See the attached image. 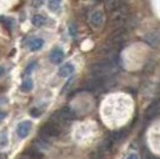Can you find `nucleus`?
Instances as JSON below:
<instances>
[{"label":"nucleus","instance_id":"obj_1","mask_svg":"<svg viewBox=\"0 0 160 159\" xmlns=\"http://www.w3.org/2000/svg\"><path fill=\"white\" fill-rule=\"evenodd\" d=\"M116 67V62L113 58H108L96 62L91 66V75L92 78H108Z\"/></svg>","mask_w":160,"mask_h":159},{"label":"nucleus","instance_id":"obj_2","mask_svg":"<svg viewBox=\"0 0 160 159\" xmlns=\"http://www.w3.org/2000/svg\"><path fill=\"white\" fill-rule=\"evenodd\" d=\"M61 133L60 126L58 125V122L52 121V122H48L44 126L41 128V134L46 138H55L58 136Z\"/></svg>","mask_w":160,"mask_h":159},{"label":"nucleus","instance_id":"obj_3","mask_svg":"<svg viewBox=\"0 0 160 159\" xmlns=\"http://www.w3.org/2000/svg\"><path fill=\"white\" fill-rule=\"evenodd\" d=\"M54 119H56L60 122H69L75 119V113L71 108H63L59 111H56L54 115Z\"/></svg>","mask_w":160,"mask_h":159},{"label":"nucleus","instance_id":"obj_4","mask_svg":"<svg viewBox=\"0 0 160 159\" xmlns=\"http://www.w3.org/2000/svg\"><path fill=\"white\" fill-rule=\"evenodd\" d=\"M143 41L146 42L147 46L152 47V48H157L160 44V33L159 31H151L145 35Z\"/></svg>","mask_w":160,"mask_h":159},{"label":"nucleus","instance_id":"obj_5","mask_svg":"<svg viewBox=\"0 0 160 159\" xmlns=\"http://www.w3.org/2000/svg\"><path fill=\"white\" fill-rule=\"evenodd\" d=\"M31 127H32V123H31V121H23V122H20L19 125L17 126V129H16V132H17V135L19 136L20 139H24V138H27L28 135L30 134Z\"/></svg>","mask_w":160,"mask_h":159},{"label":"nucleus","instance_id":"obj_6","mask_svg":"<svg viewBox=\"0 0 160 159\" xmlns=\"http://www.w3.org/2000/svg\"><path fill=\"white\" fill-rule=\"evenodd\" d=\"M104 23V13L100 10H96L90 14V24L93 28H100Z\"/></svg>","mask_w":160,"mask_h":159},{"label":"nucleus","instance_id":"obj_7","mask_svg":"<svg viewBox=\"0 0 160 159\" xmlns=\"http://www.w3.org/2000/svg\"><path fill=\"white\" fill-rule=\"evenodd\" d=\"M159 106H160V98H157L155 100H153L149 106L147 108V111H146V119H152L154 117L157 113L159 111Z\"/></svg>","mask_w":160,"mask_h":159},{"label":"nucleus","instance_id":"obj_8","mask_svg":"<svg viewBox=\"0 0 160 159\" xmlns=\"http://www.w3.org/2000/svg\"><path fill=\"white\" fill-rule=\"evenodd\" d=\"M74 73V66L72 64H65L60 67L59 69V75L62 78H67V77H71Z\"/></svg>","mask_w":160,"mask_h":159},{"label":"nucleus","instance_id":"obj_9","mask_svg":"<svg viewBox=\"0 0 160 159\" xmlns=\"http://www.w3.org/2000/svg\"><path fill=\"white\" fill-rule=\"evenodd\" d=\"M63 52L61 50L60 48H55L53 52L50 53V60H52V62H54V64H60L61 61L63 60Z\"/></svg>","mask_w":160,"mask_h":159},{"label":"nucleus","instance_id":"obj_10","mask_svg":"<svg viewBox=\"0 0 160 159\" xmlns=\"http://www.w3.org/2000/svg\"><path fill=\"white\" fill-rule=\"evenodd\" d=\"M43 44H44V41L42 38H32L29 42V49L32 52H36V50H40L43 47Z\"/></svg>","mask_w":160,"mask_h":159},{"label":"nucleus","instance_id":"obj_11","mask_svg":"<svg viewBox=\"0 0 160 159\" xmlns=\"http://www.w3.org/2000/svg\"><path fill=\"white\" fill-rule=\"evenodd\" d=\"M47 23V18L46 16H42V14H36L32 17V24L35 27H43L44 24Z\"/></svg>","mask_w":160,"mask_h":159},{"label":"nucleus","instance_id":"obj_12","mask_svg":"<svg viewBox=\"0 0 160 159\" xmlns=\"http://www.w3.org/2000/svg\"><path fill=\"white\" fill-rule=\"evenodd\" d=\"M61 7V0H49V10L56 12Z\"/></svg>","mask_w":160,"mask_h":159},{"label":"nucleus","instance_id":"obj_13","mask_svg":"<svg viewBox=\"0 0 160 159\" xmlns=\"http://www.w3.org/2000/svg\"><path fill=\"white\" fill-rule=\"evenodd\" d=\"M33 87V81L31 79H27L25 81H23V84H22V90L24 91V92H29V91H31Z\"/></svg>","mask_w":160,"mask_h":159},{"label":"nucleus","instance_id":"obj_14","mask_svg":"<svg viewBox=\"0 0 160 159\" xmlns=\"http://www.w3.org/2000/svg\"><path fill=\"white\" fill-rule=\"evenodd\" d=\"M29 159H42L43 158V154L38 151H36V150H33V151H29L27 153Z\"/></svg>","mask_w":160,"mask_h":159},{"label":"nucleus","instance_id":"obj_15","mask_svg":"<svg viewBox=\"0 0 160 159\" xmlns=\"http://www.w3.org/2000/svg\"><path fill=\"white\" fill-rule=\"evenodd\" d=\"M42 113H43V111H41L40 109L33 108V109H31V111H30V115H31V116H33V117H38Z\"/></svg>","mask_w":160,"mask_h":159},{"label":"nucleus","instance_id":"obj_16","mask_svg":"<svg viewBox=\"0 0 160 159\" xmlns=\"http://www.w3.org/2000/svg\"><path fill=\"white\" fill-rule=\"evenodd\" d=\"M69 33H71L72 36H75V33H77V30H75V27H74V24H71V25H69Z\"/></svg>","mask_w":160,"mask_h":159},{"label":"nucleus","instance_id":"obj_17","mask_svg":"<svg viewBox=\"0 0 160 159\" xmlns=\"http://www.w3.org/2000/svg\"><path fill=\"white\" fill-rule=\"evenodd\" d=\"M127 159H140V158H139L138 153H130V154L127 157Z\"/></svg>","mask_w":160,"mask_h":159},{"label":"nucleus","instance_id":"obj_18","mask_svg":"<svg viewBox=\"0 0 160 159\" xmlns=\"http://www.w3.org/2000/svg\"><path fill=\"white\" fill-rule=\"evenodd\" d=\"M35 66H36V64H35V62H32V64H31V65H30V66L27 68V71H25V74H29V72H30V71H31V69H32Z\"/></svg>","mask_w":160,"mask_h":159},{"label":"nucleus","instance_id":"obj_19","mask_svg":"<svg viewBox=\"0 0 160 159\" xmlns=\"http://www.w3.org/2000/svg\"><path fill=\"white\" fill-rule=\"evenodd\" d=\"M5 116H6V114L4 113V111H0V122L5 119Z\"/></svg>","mask_w":160,"mask_h":159},{"label":"nucleus","instance_id":"obj_20","mask_svg":"<svg viewBox=\"0 0 160 159\" xmlns=\"http://www.w3.org/2000/svg\"><path fill=\"white\" fill-rule=\"evenodd\" d=\"M4 73H5V69H4L2 67H0V78L4 75Z\"/></svg>","mask_w":160,"mask_h":159},{"label":"nucleus","instance_id":"obj_21","mask_svg":"<svg viewBox=\"0 0 160 159\" xmlns=\"http://www.w3.org/2000/svg\"><path fill=\"white\" fill-rule=\"evenodd\" d=\"M146 159H160V158H157V157H154V156H147Z\"/></svg>","mask_w":160,"mask_h":159},{"label":"nucleus","instance_id":"obj_22","mask_svg":"<svg viewBox=\"0 0 160 159\" xmlns=\"http://www.w3.org/2000/svg\"><path fill=\"white\" fill-rule=\"evenodd\" d=\"M0 159H6V156L2 154V153H0Z\"/></svg>","mask_w":160,"mask_h":159},{"label":"nucleus","instance_id":"obj_23","mask_svg":"<svg viewBox=\"0 0 160 159\" xmlns=\"http://www.w3.org/2000/svg\"><path fill=\"white\" fill-rule=\"evenodd\" d=\"M158 98H160V84L159 86H158Z\"/></svg>","mask_w":160,"mask_h":159},{"label":"nucleus","instance_id":"obj_24","mask_svg":"<svg viewBox=\"0 0 160 159\" xmlns=\"http://www.w3.org/2000/svg\"><path fill=\"white\" fill-rule=\"evenodd\" d=\"M99 1H104V3H107V1H109V0H99Z\"/></svg>","mask_w":160,"mask_h":159}]
</instances>
